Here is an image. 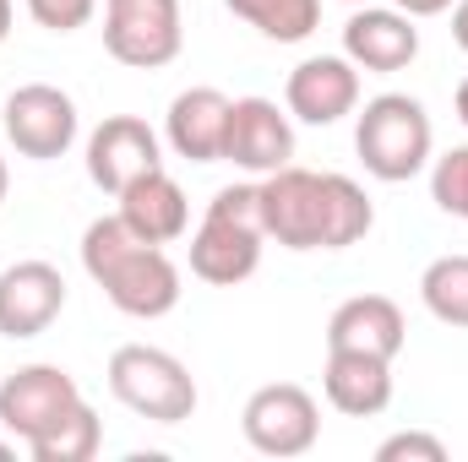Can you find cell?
Listing matches in <instances>:
<instances>
[{
	"label": "cell",
	"instance_id": "1",
	"mask_svg": "<svg viewBox=\"0 0 468 462\" xmlns=\"http://www.w3.org/2000/svg\"><path fill=\"white\" fill-rule=\"evenodd\" d=\"M82 267H88V278L104 289V299L120 316H136V321L169 316L180 305V294H186L180 289V267L169 261V250L147 245L120 213L93 218L82 229Z\"/></svg>",
	"mask_w": 468,
	"mask_h": 462
},
{
	"label": "cell",
	"instance_id": "2",
	"mask_svg": "<svg viewBox=\"0 0 468 462\" xmlns=\"http://www.w3.org/2000/svg\"><path fill=\"white\" fill-rule=\"evenodd\" d=\"M261 185H224L191 234V272L213 289H234L261 267Z\"/></svg>",
	"mask_w": 468,
	"mask_h": 462
},
{
	"label": "cell",
	"instance_id": "3",
	"mask_svg": "<svg viewBox=\"0 0 468 462\" xmlns=\"http://www.w3.org/2000/svg\"><path fill=\"white\" fill-rule=\"evenodd\" d=\"M354 152H359L365 174H376L387 185H403L420 169H431V158H436V125H431L420 99H409V93H376L359 110V120H354Z\"/></svg>",
	"mask_w": 468,
	"mask_h": 462
},
{
	"label": "cell",
	"instance_id": "4",
	"mask_svg": "<svg viewBox=\"0 0 468 462\" xmlns=\"http://www.w3.org/2000/svg\"><path fill=\"white\" fill-rule=\"evenodd\" d=\"M110 392L136 419H153V425H180V419L197 414L191 370L169 348L153 343H125L110 353Z\"/></svg>",
	"mask_w": 468,
	"mask_h": 462
},
{
	"label": "cell",
	"instance_id": "5",
	"mask_svg": "<svg viewBox=\"0 0 468 462\" xmlns=\"http://www.w3.org/2000/svg\"><path fill=\"white\" fill-rule=\"evenodd\" d=\"M104 49L131 71H158L186 49L180 0H104Z\"/></svg>",
	"mask_w": 468,
	"mask_h": 462
},
{
	"label": "cell",
	"instance_id": "6",
	"mask_svg": "<svg viewBox=\"0 0 468 462\" xmlns=\"http://www.w3.org/2000/svg\"><path fill=\"white\" fill-rule=\"evenodd\" d=\"M261 229L283 250H327V174L300 163L261 174Z\"/></svg>",
	"mask_w": 468,
	"mask_h": 462
},
{
	"label": "cell",
	"instance_id": "7",
	"mask_svg": "<svg viewBox=\"0 0 468 462\" xmlns=\"http://www.w3.org/2000/svg\"><path fill=\"white\" fill-rule=\"evenodd\" d=\"M239 430L261 457H305L322 436V408L305 386L294 381H272L256 386L239 408Z\"/></svg>",
	"mask_w": 468,
	"mask_h": 462
},
{
	"label": "cell",
	"instance_id": "8",
	"mask_svg": "<svg viewBox=\"0 0 468 462\" xmlns=\"http://www.w3.org/2000/svg\"><path fill=\"white\" fill-rule=\"evenodd\" d=\"M82 397L77 375L60 364H22L0 381V430L16 436L22 446H33L38 436H49Z\"/></svg>",
	"mask_w": 468,
	"mask_h": 462
},
{
	"label": "cell",
	"instance_id": "9",
	"mask_svg": "<svg viewBox=\"0 0 468 462\" xmlns=\"http://www.w3.org/2000/svg\"><path fill=\"white\" fill-rule=\"evenodd\" d=\"M5 142L33 158V163H49V158H66L82 120H77V104L71 93H60L55 82H22L11 99H5Z\"/></svg>",
	"mask_w": 468,
	"mask_h": 462
},
{
	"label": "cell",
	"instance_id": "10",
	"mask_svg": "<svg viewBox=\"0 0 468 462\" xmlns=\"http://www.w3.org/2000/svg\"><path fill=\"white\" fill-rule=\"evenodd\" d=\"M224 163L245 174H272L283 163H294V115L278 110L272 99H234L229 110V136H224Z\"/></svg>",
	"mask_w": 468,
	"mask_h": 462
},
{
	"label": "cell",
	"instance_id": "11",
	"mask_svg": "<svg viewBox=\"0 0 468 462\" xmlns=\"http://www.w3.org/2000/svg\"><path fill=\"white\" fill-rule=\"evenodd\" d=\"M283 110L305 125H338L359 110V66L349 55H311L283 82Z\"/></svg>",
	"mask_w": 468,
	"mask_h": 462
},
{
	"label": "cell",
	"instance_id": "12",
	"mask_svg": "<svg viewBox=\"0 0 468 462\" xmlns=\"http://www.w3.org/2000/svg\"><path fill=\"white\" fill-rule=\"evenodd\" d=\"M66 310V278L55 261H16L0 272V338L22 343L55 327Z\"/></svg>",
	"mask_w": 468,
	"mask_h": 462
},
{
	"label": "cell",
	"instance_id": "13",
	"mask_svg": "<svg viewBox=\"0 0 468 462\" xmlns=\"http://www.w3.org/2000/svg\"><path fill=\"white\" fill-rule=\"evenodd\" d=\"M158 163H164L158 131L142 115H110L104 125H93V136H88V180L99 191H110V196H120L136 174H147Z\"/></svg>",
	"mask_w": 468,
	"mask_h": 462
},
{
	"label": "cell",
	"instance_id": "14",
	"mask_svg": "<svg viewBox=\"0 0 468 462\" xmlns=\"http://www.w3.org/2000/svg\"><path fill=\"white\" fill-rule=\"evenodd\" d=\"M344 55H349L359 71H381V77H392V71H403V66H414V55H420V27H414V16L409 11H398V5H354V16L344 22Z\"/></svg>",
	"mask_w": 468,
	"mask_h": 462
},
{
	"label": "cell",
	"instance_id": "15",
	"mask_svg": "<svg viewBox=\"0 0 468 462\" xmlns=\"http://www.w3.org/2000/svg\"><path fill=\"white\" fill-rule=\"evenodd\" d=\"M229 110H234L229 93L186 88V93H175V104L164 115V142L186 163H218L224 158V136H229Z\"/></svg>",
	"mask_w": 468,
	"mask_h": 462
},
{
	"label": "cell",
	"instance_id": "16",
	"mask_svg": "<svg viewBox=\"0 0 468 462\" xmlns=\"http://www.w3.org/2000/svg\"><path fill=\"white\" fill-rule=\"evenodd\" d=\"M115 202H120V218L142 234L147 245H175V239H186V229H191V202H186L180 180L164 163L147 169V174H136Z\"/></svg>",
	"mask_w": 468,
	"mask_h": 462
},
{
	"label": "cell",
	"instance_id": "17",
	"mask_svg": "<svg viewBox=\"0 0 468 462\" xmlns=\"http://www.w3.org/2000/svg\"><path fill=\"white\" fill-rule=\"evenodd\" d=\"M403 343H409V321H403L398 299H387V294H354V299H344L333 310V321H327V348L398 359Z\"/></svg>",
	"mask_w": 468,
	"mask_h": 462
},
{
	"label": "cell",
	"instance_id": "18",
	"mask_svg": "<svg viewBox=\"0 0 468 462\" xmlns=\"http://www.w3.org/2000/svg\"><path fill=\"white\" fill-rule=\"evenodd\" d=\"M322 392H327V403H333L338 414H349V419H376V414H387V403H392V359L327 348Z\"/></svg>",
	"mask_w": 468,
	"mask_h": 462
},
{
	"label": "cell",
	"instance_id": "19",
	"mask_svg": "<svg viewBox=\"0 0 468 462\" xmlns=\"http://www.w3.org/2000/svg\"><path fill=\"white\" fill-rule=\"evenodd\" d=\"M224 5L272 44H305L322 22V0H224Z\"/></svg>",
	"mask_w": 468,
	"mask_h": 462
},
{
	"label": "cell",
	"instance_id": "20",
	"mask_svg": "<svg viewBox=\"0 0 468 462\" xmlns=\"http://www.w3.org/2000/svg\"><path fill=\"white\" fill-rule=\"evenodd\" d=\"M420 299L441 327H468V256H436L420 272Z\"/></svg>",
	"mask_w": 468,
	"mask_h": 462
},
{
	"label": "cell",
	"instance_id": "21",
	"mask_svg": "<svg viewBox=\"0 0 468 462\" xmlns=\"http://www.w3.org/2000/svg\"><path fill=\"white\" fill-rule=\"evenodd\" d=\"M99 441H104V425H99V414L88 408V403H77L49 436H38L33 446H27V457L33 462H93L99 457Z\"/></svg>",
	"mask_w": 468,
	"mask_h": 462
},
{
	"label": "cell",
	"instance_id": "22",
	"mask_svg": "<svg viewBox=\"0 0 468 462\" xmlns=\"http://www.w3.org/2000/svg\"><path fill=\"white\" fill-rule=\"evenodd\" d=\"M376 224V207L365 196V185L349 174H327V250H349L359 245Z\"/></svg>",
	"mask_w": 468,
	"mask_h": 462
},
{
	"label": "cell",
	"instance_id": "23",
	"mask_svg": "<svg viewBox=\"0 0 468 462\" xmlns=\"http://www.w3.org/2000/svg\"><path fill=\"white\" fill-rule=\"evenodd\" d=\"M431 202L447 218L468 224V147H452V152L431 158Z\"/></svg>",
	"mask_w": 468,
	"mask_h": 462
},
{
	"label": "cell",
	"instance_id": "24",
	"mask_svg": "<svg viewBox=\"0 0 468 462\" xmlns=\"http://www.w3.org/2000/svg\"><path fill=\"white\" fill-rule=\"evenodd\" d=\"M93 11H99V0H27V16L44 33H77L93 22Z\"/></svg>",
	"mask_w": 468,
	"mask_h": 462
},
{
	"label": "cell",
	"instance_id": "25",
	"mask_svg": "<svg viewBox=\"0 0 468 462\" xmlns=\"http://www.w3.org/2000/svg\"><path fill=\"white\" fill-rule=\"evenodd\" d=\"M376 462H447V441L425 430H398L376 446Z\"/></svg>",
	"mask_w": 468,
	"mask_h": 462
},
{
	"label": "cell",
	"instance_id": "26",
	"mask_svg": "<svg viewBox=\"0 0 468 462\" xmlns=\"http://www.w3.org/2000/svg\"><path fill=\"white\" fill-rule=\"evenodd\" d=\"M392 5L409 11L414 22H420V16H441V11H452V0H392Z\"/></svg>",
	"mask_w": 468,
	"mask_h": 462
},
{
	"label": "cell",
	"instance_id": "27",
	"mask_svg": "<svg viewBox=\"0 0 468 462\" xmlns=\"http://www.w3.org/2000/svg\"><path fill=\"white\" fill-rule=\"evenodd\" d=\"M452 44L468 55V0H452Z\"/></svg>",
	"mask_w": 468,
	"mask_h": 462
},
{
	"label": "cell",
	"instance_id": "28",
	"mask_svg": "<svg viewBox=\"0 0 468 462\" xmlns=\"http://www.w3.org/2000/svg\"><path fill=\"white\" fill-rule=\"evenodd\" d=\"M11 16H16V11H11V0H0V44L11 38Z\"/></svg>",
	"mask_w": 468,
	"mask_h": 462
},
{
	"label": "cell",
	"instance_id": "29",
	"mask_svg": "<svg viewBox=\"0 0 468 462\" xmlns=\"http://www.w3.org/2000/svg\"><path fill=\"white\" fill-rule=\"evenodd\" d=\"M452 104H458V120H463V125H468V77H463V82H458V99H452Z\"/></svg>",
	"mask_w": 468,
	"mask_h": 462
},
{
	"label": "cell",
	"instance_id": "30",
	"mask_svg": "<svg viewBox=\"0 0 468 462\" xmlns=\"http://www.w3.org/2000/svg\"><path fill=\"white\" fill-rule=\"evenodd\" d=\"M0 462H16V441H0Z\"/></svg>",
	"mask_w": 468,
	"mask_h": 462
},
{
	"label": "cell",
	"instance_id": "31",
	"mask_svg": "<svg viewBox=\"0 0 468 462\" xmlns=\"http://www.w3.org/2000/svg\"><path fill=\"white\" fill-rule=\"evenodd\" d=\"M5 185H11V174H5V158H0V202H5Z\"/></svg>",
	"mask_w": 468,
	"mask_h": 462
},
{
	"label": "cell",
	"instance_id": "32",
	"mask_svg": "<svg viewBox=\"0 0 468 462\" xmlns=\"http://www.w3.org/2000/svg\"><path fill=\"white\" fill-rule=\"evenodd\" d=\"M344 5H365V0H344Z\"/></svg>",
	"mask_w": 468,
	"mask_h": 462
}]
</instances>
